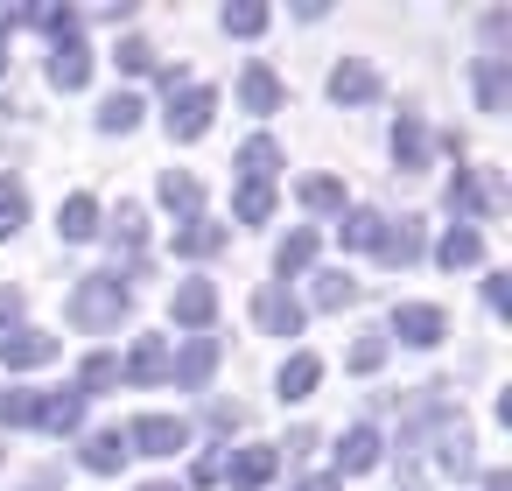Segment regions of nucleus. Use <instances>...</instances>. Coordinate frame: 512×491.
Wrapping results in <instances>:
<instances>
[{
    "instance_id": "obj_42",
    "label": "nucleus",
    "mask_w": 512,
    "mask_h": 491,
    "mask_svg": "<svg viewBox=\"0 0 512 491\" xmlns=\"http://www.w3.org/2000/svg\"><path fill=\"white\" fill-rule=\"evenodd\" d=\"M505 36H512V15H505V8H491V15H484V57H498V64H505Z\"/></svg>"
},
{
    "instance_id": "obj_38",
    "label": "nucleus",
    "mask_w": 512,
    "mask_h": 491,
    "mask_svg": "<svg viewBox=\"0 0 512 491\" xmlns=\"http://www.w3.org/2000/svg\"><path fill=\"white\" fill-rule=\"evenodd\" d=\"M106 386H120V358H113V351H92V358L78 365V393L92 400V393H106Z\"/></svg>"
},
{
    "instance_id": "obj_16",
    "label": "nucleus",
    "mask_w": 512,
    "mask_h": 491,
    "mask_svg": "<svg viewBox=\"0 0 512 491\" xmlns=\"http://www.w3.org/2000/svg\"><path fill=\"white\" fill-rule=\"evenodd\" d=\"M120 379H127V386H162V379H169V337H141V344L127 351Z\"/></svg>"
},
{
    "instance_id": "obj_6",
    "label": "nucleus",
    "mask_w": 512,
    "mask_h": 491,
    "mask_svg": "<svg viewBox=\"0 0 512 491\" xmlns=\"http://www.w3.org/2000/svg\"><path fill=\"white\" fill-rule=\"evenodd\" d=\"M428 435H435V470H442V477H456V484H463V477H477V456H470L477 442H470V428H463L456 414H442Z\"/></svg>"
},
{
    "instance_id": "obj_29",
    "label": "nucleus",
    "mask_w": 512,
    "mask_h": 491,
    "mask_svg": "<svg viewBox=\"0 0 512 491\" xmlns=\"http://www.w3.org/2000/svg\"><path fill=\"white\" fill-rule=\"evenodd\" d=\"M155 190H162V204H169V211H183V218H197V204H204V183H197L190 169H162V183H155Z\"/></svg>"
},
{
    "instance_id": "obj_48",
    "label": "nucleus",
    "mask_w": 512,
    "mask_h": 491,
    "mask_svg": "<svg viewBox=\"0 0 512 491\" xmlns=\"http://www.w3.org/2000/svg\"><path fill=\"white\" fill-rule=\"evenodd\" d=\"M22 491H64V470H36V477H29Z\"/></svg>"
},
{
    "instance_id": "obj_10",
    "label": "nucleus",
    "mask_w": 512,
    "mask_h": 491,
    "mask_svg": "<svg viewBox=\"0 0 512 491\" xmlns=\"http://www.w3.org/2000/svg\"><path fill=\"white\" fill-rule=\"evenodd\" d=\"M0 351H8V372H36V365H50L64 344H57L50 330H29V323H22V330H0Z\"/></svg>"
},
{
    "instance_id": "obj_36",
    "label": "nucleus",
    "mask_w": 512,
    "mask_h": 491,
    "mask_svg": "<svg viewBox=\"0 0 512 491\" xmlns=\"http://www.w3.org/2000/svg\"><path fill=\"white\" fill-rule=\"evenodd\" d=\"M386 365V330H358V344L344 351V372H358V379H372Z\"/></svg>"
},
{
    "instance_id": "obj_43",
    "label": "nucleus",
    "mask_w": 512,
    "mask_h": 491,
    "mask_svg": "<svg viewBox=\"0 0 512 491\" xmlns=\"http://www.w3.org/2000/svg\"><path fill=\"white\" fill-rule=\"evenodd\" d=\"M204 421H211L218 435H239V428H246V407H239V400H211V414H204Z\"/></svg>"
},
{
    "instance_id": "obj_26",
    "label": "nucleus",
    "mask_w": 512,
    "mask_h": 491,
    "mask_svg": "<svg viewBox=\"0 0 512 491\" xmlns=\"http://www.w3.org/2000/svg\"><path fill=\"white\" fill-rule=\"evenodd\" d=\"M295 197H302V211H316V218H344V183H337V176H302Z\"/></svg>"
},
{
    "instance_id": "obj_19",
    "label": "nucleus",
    "mask_w": 512,
    "mask_h": 491,
    "mask_svg": "<svg viewBox=\"0 0 512 491\" xmlns=\"http://www.w3.org/2000/svg\"><path fill=\"white\" fill-rule=\"evenodd\" d=\"M393 162H400V176H421L428 169V127H421V113H400L393 120Z\"/></svg>"
},
{
    "instance_id": "obj_39",
    "label": "nucleus",
    "mask_w": 512,
    "mask_h": 491,
    "mask_svg": "<svg viewBox=\"0 0 512 491\" xmlns=\"http://www.w3.org/2000/svg\"><path fill=\"white\" fill-rule=\"evenodd\" d=\"M36 407H43V386H15V393H0V421H8V428H36Z\"/></svg>"
},
{
    "instance_id": "obj_8",
    "label": "nucleus",
    "mask_w": 512,
    "mask_h": 491,
    "mask_svg": "<svg viewBox=\"0 0 512 491\" xmlns=\"http://www.w3.org/2000/svg\"><path fill=\"white\" fill-rule=\"evenodd\" d=\"M393 337L414 344V351H428V344L449 337V316H442L435 302H400V309H393Z\"/></svg>"
},
{
    "instance_id": "obj_46",
    "label": "nucleus",
    "mask_w": 512,
    "mask_h": 491,
    "mask_svg": "<svg viewBox=\"0 0 512 491\" xmlns=\"http://www.w3.org/2000/svg\"><path fill=\"white\" fill-rule=\"evenodd\" d=\"M218 477H225V456H211V449H204V456L190 463V484H218Z\"/></svg>"
},
{
    "instance_id": "obj_18",
    "label": "nucleus",
    "mask_w": 512,
    "mask_h": 491,
    "mask_svg": "<svg viewBox=\"0 0 512 491\" xmlns=\"http://www.w3.org/2000/svg\"><path fill=\"white\" fill-rule=\"evenodd\" d=\"M274 470H281V456L267 449V442H246L232 463H225V477H232V491H260V484H274Z\"/></svg>"
},
{
    "instance_id": "obj_1",
    "label": "nucleus",
    "mask_w": 512,
    "mask_h": 491,
    "mask_svg": "<svg viewBox=\"0 0 512 491\" xmlns=\"http://www.w3.org/2000/svg\"><path fill=\"white\" fill-rule=\"evenodd\" d=\"M127 309H134V288L120 281V267H113V274H85V281L71 288V302H64V316H71L78 330H120Z\"/></svg>"
},
{
    "instance_id": "obj_40",
    "label": "nucleus",
    "mask_w": 512,
    "mask_h": 491,
    "mask_svg": "<svg viewBox=\"0 0 512 491\" xmlns=\"http://www.w3.org/2000/svg\"><path fill=\"white\" fill-rule=\"evenodd\" d=\"M218 22H225V36H260V29H267V22H274V15H267V8H260V0H239V8H225V15H218Z\"/></svg>"
},
{
    "instance_id": "obj_32",
    "label": "nucleus",
    "mask_w": 512,
    "mask_h": 491,
    "mask_svg": "<svg viewBox=\"0 0 512 491\" xmlns=\"http://www.w3.org/2000/svg\"><path fill=\"white\" fill-rule=\"evenodd\" d=\"M113 246L141 267V246H148V211H141V204H120V218H113Z\"/></svg>"
},
{
    "instance_id": "obj_27",
    "label": "nucleus",
    "mask_w": 512,
    "mask_h": 491,
    "mask_svg": "<svg viewBox=\"0 0 512 491\" xmlns=\"http://www.w3.org/2000/svg\"><path fill=\"white\" fill-rule=\"evenodd\" d=\"M316 379H323V358H316V351H295V358L281 365V379H274V386H281V400H309V393H316Z\"/></svg>"
},
{
    "instance_id": "obj_5",
    "label": "nucleus",
    "mask_w": 512,
    "mask_h": 491,
    "mask_svg": "<svg viewBox=\"0 0 512 491\" xmlns=\"http://www.w3.org/2000/svg\"><path fill=\"white\" fill-rule=\"evenodd\" d=\"M302 316H309V309H302L281 281H260V288H253V323H260L267 337H302Z\"/></svg>"
},
{
    "instance_id": "obj_45",
    "label": "nucleus",
    "mask_w": 512,
    "mask_h": 491,
    "mask_svg": "<svg viewBox=\"0 0 512 491\" xmlns=\"http://www.w3.org/2000/svg\"><path fill=\"white\" fill-rule=\"evenodd\" d=\"M309 449H316V428H288V442H281L274 456H288V463H302Z\"/></svg>"
},
{
    "instance_id": "obj_37",
    "label": "nucleus",
    "mask_w": 512,
    "mask_h": 491,
    "mask_svg": "<svg viewBox=\"0 0 512 491\" xmlns=\"http://www.w3.org/2000/svg\"><path fill=\"white\" fill-rule=\"evenodd\" d=\"M22 22H36L50 43H64V36H78V8H64V0H43V8H29Z\"/></svg>"
},
{
    "instance_id": "obj_4",
    "label": "nucleus",
    "mask_w": 512,
    "mask_h": 491,
    "mask_svg": "<svg viewBox=\"0 0 512 491\" xmlns=\"http://www.w3.org/2000/svg\"><path fill=\"white\" fill-rule=\"evenodd\" d=\"M211 113H218V92L211 85H183L176 99H169V141H204L211 134Z\"/></svg>"
},
{
    "instance_id": "obj_13",
    "label": "nucleus",
    "mask_w": 512,
    "mask_h": 491,
    "mask_svg": "<svg viewBox=\"0 0 512 491\" xmlns=\"http://www.w3.org/2000/svg\"><path fill=\"white\" fill-rule=\"evenodd\" d=\"M50 85H57V92H85V85H92V50H85L78 36L50 43Z\"/></svg>"
},
{
    "instance_id": "obj_51",
    "label": "nucleus",
    "mask_w": 512,
    "mask_h": 491,
    "mask_svg": "<svg viewBox=\"0 0 512 491\" xmlns=\"http://www.w3.org/2000/svg\"><path fill=\"white\" fill-rule=\"evenodd\" d=\"M141 491H176V484H141Z\"/></svg>"
},
{
    "instance_id": "obj_25",
    "label": "nucleus",
    "mask_w": 512,
    "mask_h": 491,
    "mask_svg": "<svg viewBox=\"0 0 512 491\" xmlns=\"http://www.w3.org/2000/svg\"><path fill=\"white\" fill-rule=\"evenodd\" d=\"M435 260H442L449 274H456V267H477V260H484V232H477V225H449L442 246H435Z\"/></svg>"
},
{
    "instance_id": "obj_7",
    "label": "nucleus",
    "mask_w": 512,
    "mask_h": 491,
    "mask_svg": "<svg viewBox=\"0 0 512 491\" xmlns=\"http://www.w3.org/2000/svg\"><path fill=\"white\" fill-rule=\"evenodd\" d=\"M372 253H379L386 267H414V260L428 253V225H421V218H386V225H379V246H372Z\"/></svg>"
},
{
    "instance_id": "obj_47",
    "label": "nucleus",
    "mask_w": 512,
    "mask_h": 491,
    "mask_svg": "<svg viewBox=\"0 0 512 491\" xmlns=\"http://www.w3.org/2000/svg\"><path fill=\"white\" fill-rule=\"evenodd\" d=\"M15 316H22V288H0V330H8Z\"/></svg>"
},
{
    "instance_id": "obj_28",
    "label": "nucleus",
    "mask_w": 512,
    "mask_h": 491,
    "mask_svg": "<svg viewBox=\"0 0 512 491\" xmlns=\"http://www.w3.org/2000/svg\"><path fill=\"white\" fill-rule=\"evenodd\" d=\"M274 169H281V141L253 134V141L239 148V176H246V183H274Z\"/></svg>"
},
{
    "instance_id": "obj_35",
    "label": "nucleus",
    "mask_w": 512,
    "mask_h": 491,
    "mask_svg": "<svg viewBox=\"0 0 512 491\" xmlns=\"http://www.w3.org/2000/svg\"><path fill=\"white\" fill-rule=\"evenodd\" d=\"M232 218H239V225H267V218H274V183H239Z\"/></svg>"
},
{
    "instance_id": "obj_12",
    "label": "nucleus",
    "mask_w": 512,
    "mask_h": 491,
    "mask_svg": "<svg viewBox=\"0 0 512 491\" xmlns=\"http://www.w3.org/2000/svg\"><path fill=\"white\" fill-rule=\"evenodd\" d=\"M379 428L372 421H358V428H344L337 435V477H365V470H379Z\"/></svg>"
},
{
    "instance_id": "obj_2",
    "label": "nucleus",
    "mask_w": 512,
    "mask_h": 491,
    "mask_svg": "<svg viewBox=\"0 0 512 491\" xmlns=\"http://www.w3.org/2000/svg\"><path fill=\"white\" fill-rule=\"evenodd\" d=\"M449 211H456V225L463 218H498L505 211V176L498 169H456L449 176Z\"/></svg>"
},
{
    "instance_id": "obj_23",
    "label": "nucleus",
    "mask_w": 512,
    "mask_h": 491,
    "mask_svg": "<svg viewBox=\"0 0 512 491\" xmlns=\"http://www.w3.org/2000/svg\"><path fill=\"white\" fill-rule=\"evenodd\" d=\"M92 232H99V197H85V190L64 197V204H57V239L78 246V239H92Z\"/></svg>"
},
{
    "instance_id": "obj_31",
    "label": "nucleus",
    "mask_w": 512,
    "mask_h": 491,
    "mask_svg": "<svg viewBox=\"0 0 512 491\" xmlns=\"http://www.w3.org/2000/svg\"><path fill=\"white\" fill-rule=\"evenodd\" d=\"M141 113H148V106H141V92H113V99L99 106V134H134V127H141Z\"/></svg>"
},
{
    "instance_id": "obj_11",
    "label": "nucleus",
    "mask_w": 512,
    "mask_h": 491,
    "mask_svg": "<svg viewBox=\"0 0 512 491\" xmlns=\"http://www.w3.org/2000/svg\"><path fill=\"white\" fill-rule=\"evenodd\" d=\"M169 316L183 323V330H211V316H218V288L211 281H176V295H169Z\"/></svg>"
},
{
    "instance_id": "obj_24",
    "label": "nucleus",
    "mask_w": 512,
    "mask_h": 491,
    "mask_svg": "<svg viewBox=\"0 0 512 491\" xmlns=\"http://www.w3.org/2000/svg\"><path fill=\"white\" fill-rule=\"evenodd\" d=\"M78 463H85L92 477H113V470L127 463V435H120V428H99V435H85V449H78Z\"/></svg>"
},
{
    "instance_id": "obj_30",
    "label": "nucleus",
    "mask_w": 512,
    "mask_h": 491,
    "mask_svg": "<svg viewBox=\"0 0 512 491\" xmlns=\"http://www.w3.org/2000/svg\"><path fill=\"white\" fill-rule=\"evenodd\" d=\"M358 295H365V288H358L344 267H323V274H316V288H309V302H316V309H351Z\"/></svg>"
},
{
    "instance_id": "obj_49",
    "label": "nucleus",
    "mask_w": 512,
    "mask_h": 491,
    "mask_svg": "<svg viewBox=\"0 0 512 491\" xmlns=\"http://www.w3.org/2000/svg\"><path fill=\"white\" fill-rule=\"evenodd\" d=\"M484 491H512V477L505 470H484Z\"/></svg>"
},
{
    "instance_id": "obj_9",
    "label": "nucleus",
    "mask_w": 512,
    "mask_h": 491,
    "mask_svg": "<svg viewBox=\"0 0 512 491\" xmlns=\"http://www.w3.org/2000/svg\"><path fill=\"white\" fill-rule=\"evenodd\" d=\"M218 358H225V344H218V337H190L183 351H169V379L197 393V386H204V379L218 372Z\"/></svg>"
},
{
    "instance_id": "obj_17",
    "label": "nucleus",
    "mask_w": 512,
    "mask_h": 491,
    "mask_svg": "<svg viewBox=\"0 0 512 491\" xmlns=\"http://www.w3.org/2000/svg\"><path fill=\"white\" fill-rule=\"evenodd\" d=\"M36 428H50V435H78V428H85V393H78V386H57V393H43V407H36Z\"/></svg>"
},
{
    "instance_id": "obj_3",
    "label": "nucleus",
    "mask_w": 512,
    "mask_h": 491,
    "mask_svg": "<svg viewBox=\"0 0 512 491\" xmlns=\"http://www.w3.org/2000/svg\"><path fill=\"white\" fill-rule=\"evenodd\" d=\"M120 435H127V456H176V449H190V421L183 414H134Z\"/></svg>"
},
{
    "instance_id": "obj_22",
    "label": "nucleus",
    "mask_w": 512,
    "mask_h": 491,
    "mask_svg": "<svg viewBox=\"0 0 512 491\" xmlns=\"http://www.w3.org/2000/svg\"><path fill=\"white\" fill-rule=\"evenodd\" d=\"M239 106H246V113H281V78H274L267 64H246V71H239Z\"/></svg>"
},
{
    "instance_id": "obj_41",
    "label": "nucleus",
    "mask_w": 512,
    "mask_h": 491,
    "mask_svg": "<svg viewBox=\"0 0 512 491\" xmlns=\"http://www.w3.org/2000/svg\"><path fill=\"white\" fill-rule=\"evenodd\" d=\"M113 64H120V71H134V78H141V71H155V43H141V36H127V43H120V50H113Z\"/></svg>"
},
{
    "instance_id": "obj_15",
    "label": "nucleus",
    "mask_w": 512,
    "mask_h": 491,
    "mask_svg": "<svg viewBox=\"0 0 512 491\" xmlns=\"http://www.w3.org/2000/svg\"><path fill=\"white\" fill-rule=\"evenodd\" d=\"M225 239H232V225H218V218H204V211L176 225V253H183V260H211V253H225Z\"/></svg>"
},
{
    "instance_id": "obj_20",
    "label": "nucleus",
    "mask_w": 512,
    "mask_h": 491,
    "mask_svg": "<svg viewBox=\"0 0 512 491\" xmlns=\"http://www.w3.org/2000/svg\"><path fill=\"white\" fill-rule=\"evenodd\" d=\"M470 85H477V106H484V113H505V106H512V64H498V57H477Z\"/></svg>"
},
{
    "instance_id": "obj_33",
    "label": "nucleus",
    "mask_w": 512,
    "mask_h": 491,
    "mask_svg": "<svg viewBox=\"0 0 512 491\" xmlns=\"http://www.w3.org/2000/svg\"><path fill=\"white\" fill-rule=\"evenodd\" d=\"M379 225H386L379 211H344V218H337V239H344V253H372V246H379Z\"/></svg>"
},
{
    "instance_id": "obj_21",
    "label": "nucleus",
    "mask_w": 512,
    "mask_h": 491,
    "mask_svg": "<svg viewBox=\"0 0 512 491\" xmlns=\"http://www.w3.org/2000/svg\"><path fill=\"white\" fill-rule=\"evenodd\" d=\"M316 246H323V239H316V225H295V232L274 246V274H281V281L309 274V267H316Z\"/></svg>"
},
{
    "instance_id": "obj_14",
    "label": "nucleus",
    "mask_w": 512,
    "mask_h": 491,
    "mask_svg": "<svg viewBox=\"0 0 512 491\" xmlns=\"http://www.w3.org/2000/svg\"><path fill=\"white\" fill-rule=\"evenodd\" d=\"M330 99H337V106H372V99H379V71H372L365 57H344V64L330 71Z\"/></svg>"
},
{
    "instance_id": "obj_50",
    "label": "nucleus",
    "mask_w": 512,
    "mask_h": 491,
    "mask_svg": "<svg viewBox=\"0 0 512 491\" xmlns=\"http://www.w3.org/2000/svg\"><path fill=\"white\" fill-rule=\"evenodd\" d=\"M302 491H337V477H309V484H302Z\"/></svg>"
},
{
    "instance_id": "obj_44",
    "label": "nucleus",
    "mask_w": 512,
    "mask_h": 491,
    "mask_svg": "<svg viewBox=\"0 0 512 491\" xmlns=\"http://www.w3.org/2000/svg\"><path fill=\"white\" fill-rule=\"evenodd\" d=\"M484 302L505 316V309H512V274H484Z\"/></svg>"
},
{
    "instance_id": "obj_34",
    "label": "nucleus",
    "mask_w": 512,
    "mask_h": 491,
    "mask_svg": "<svg viewBox=\"0 0 512 491\" xmlns=\"http://www.w3.org/2000/svg\"><path fill=\"white\" fill-rule=\"evenodd\" d=\"M29 225V190H22V176H0V239H15Z\"/></svg>"
}]
</instances>
